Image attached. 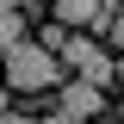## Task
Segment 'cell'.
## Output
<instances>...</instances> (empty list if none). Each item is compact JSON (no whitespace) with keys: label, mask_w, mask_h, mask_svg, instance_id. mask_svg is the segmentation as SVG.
<instances>
[{"label":"cell","mask_w":124,"mask_h":124,"mask_svg":"<svg viewBox=\"0 0 124 124\" xmlns=\"http://www.w3.org/2000/svg\"><path fill=\"white\" fill-rule=\"evenodd\" d=\"M99 124H124V118H99Z\"/></svg>","instance_id":"10"},{"label":"cell","mask_w":124,"mask_h":124,"mask_svg":"<svg viewBox=\"0 0 124 124\" xmlns=\"http://www.w3.org/2000/svg\"><path fill=\"white\" fill-rule=\"evenodd\" d=\"M6 81H13L19 93H50V87H62V56H50V50L31 37V44L6 50Z\"/></svg>","instance_id":"1"},{"label":"cell","mask_w":124,"mask_h":124,"mask_svg":"<svg viewBox=\"0 0 124 124\" xmlns=\"http://www.w3.org/2000/svg\"><path fill=\"white\" fill-rule=\"evenodd\" d=\"M62 62L75 68L81 81H93V87H112L118 81V62L99 50V37H68V50H62Z\"/></svg>","instance_id":"2"},{"label":"cell","mask_w":124,"mask_h":124,"mask_svg":"<svg viewBox=\"0 0 124 124\" xmlns=\"http://www.w3.org/2000/svg\"><path fill=\"white\" fill-rule=\"evenodd\" d=\"M56 112L75 124H99V112H106V87H93V81H62L56 87Z\"/></svg>","instance_id":"3"},{"label":"cell","mask_w":124,"mask_h":124,"mask_svg":"<svg viewBox=\"0 0 124 124\" xmlns=\"http://www.w3.org/2000/svg\"><path fill=\"white\" fill-rule=\"evenodd\" d=\"M6 6H19V0H6Z\"/></svg>","instance_id":"11"},{"label":"cell","mask_w":124,"mask_h":124,"mask_svg":"<svg viewBox=\"0 0 124 124\" xmlns=\"http://www.w3.org/2000/svg\"><path fill=\"white\" fill-rule=\"evenodd\" d=\"M118 87H124V56H118Z\"/></svg>","instance_id":"9"},{"label":"cell","mask_w":124,"mask_h":124,"mask_svg":"<svg viewBox=\"0 0 124 124\" xmlns=\"http://www.w3.org/2000/svg\"><path fill=\"white\" fill-rule=\"evenodd\" d=\"M19 44H31L25 6H6V13H0V50H19Z\"/></svg>","instance_id":"5"},{"label":"cell","mask_w":124,"mask_h":124,"mask_svg":"<svg viewBox=\"0 0 124 124\" xmlns=\"http://www.w3.org/2000/svg\"><path fill=\"white\" fill-rule=\"evenodd\" d=\"M56 6V25L62 31H81V25H99V19L112 13V0H50Z\"/></svg>","instance_id":"4"},{"label":"cell","mask_w":124,"mask_h":124,"mask_svg":"<svg viewBox=\"0 0 124 124\" xmlns=\"http://www.w3.org/2000/svg\"><path fill=\"white\" fill-rule=\"evenodd\" d=\"M112 44H118V50H124V13H118V25H112Z\"/></svg>","instance_id":"7"},{"label":"cell","mask_w":124,"mask_h":124,"mask_svg":"<svg viewBox=\"0 0 124 124\" xmlns=\"http://www.w3.org/2000/svg\"><path fill=\"white\" fill-rule=\"evenodd\" d=\"M44 124H75V118H62V112H50V118H44Z\"/></svg>","instance_id":"8"},{"label":"cell","mask_w":124,"mask_h":124,"mask_svg":"<svg viewBox=\"0 0 124 124\" xmlns=\"http://www.w3.org/2000/svg\"><path fill=\"white\" fill-rule=\"evenodd\" d=\"M0 124H44V118H25V112H6Z\"/></svg>","instance_id":"6"}]
</instances>
